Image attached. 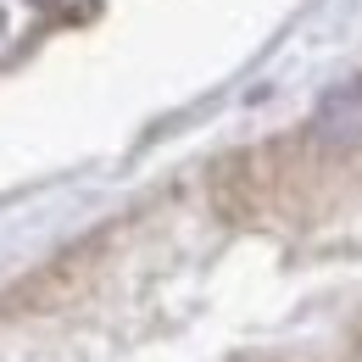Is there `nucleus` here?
I'll list each match as a JSON object with an SVG mask.
<instances>
[{"label":"nucleus","mask_w":362,"mask_h":362,"mask_svg":"<svg viewBox=\"0 0 362 362\" xmlns=\"http://www.w3.org/2000/svg\"><path fill=\"white\" fill-rule=\"evenodd\" d=\"M313 139L329 156H351L362 151V73H346L340 84L317 95L313 106Z\"/></svg>","instance_id":"obj_1"}]
</instances>
